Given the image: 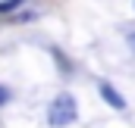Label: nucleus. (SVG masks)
<instances>
[{
  "mask_svg": "<svg viewBox=\"0 0 135 128\" xmlns=\"http://www.w3.org/2000/svg\"><path fill=\"white\" fill-rule=\"evenodd\" d=\"M22 6V0H9V3H0V16H6V13H13V9H19Z\"/></svg>",
  "mask_w": 135,
  "mask_h": 128,
  "instance_id": "3",
  "label": "nucleus"
},
{
  "mask_svg": "<svg viewBox=\"0 0 135 128\" xmlns=\"http://www.w3.org/2000/svg\"><path fill=\"white\" fill-rule=\"evenodd\" d=\"M9 103V88H0V106Z\"/></svg>",
  "mask_w": 135,
  "mask_h": 128,
  "instance_id": "4",
  "label": "nucleus"
},
{
  "mask_svg": "<svg viewBox=\"0 0 135 128\" xmlns=\"http://www.w3.org/2000/svg\"><path fill=\"white\" fill-rule=\"evenodd\" d=\"M129 44H132V47H135V34H129Z\"/></svg>",
  "mask_w": 135,
  "mask_h": 128,
  "instance_id": "5",
  "label": "nucleus"
},
{
  "mask_svg": "<svg viewBox=\"0 0 135 128\" xmlns=\"http://www.w3.org/2000/svg\"><path fill=\"white\" fill-rule=\"evenodd\" d=\"M98 91H101V97L110 103V106H113V109H126V100H123V94H119V91H116L110 81H101V84H98Z\"/></svg>",
  "mask_w": 135,
  "mask_h": 128,
  "instance_id": "2",
  "label": "nucleus"
},
{
  "mask_svg": "<svg viewBox=\"0 0 135 128\" xmlns=\"http://www.w3.org/2000/svg\"><path fill=\"white\" fill-rule=\"evenodd\" d=\"M75 116H79V103H75L72 94H57L54 100H50V106H47V125H50V128L72 125Z\"/></svg>",
  "mask_w": 135,
  "mask_h": 128,
  "instance_id": "1",
  "label": "nucleus"
}]
</instances>
